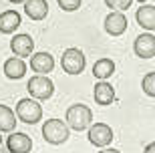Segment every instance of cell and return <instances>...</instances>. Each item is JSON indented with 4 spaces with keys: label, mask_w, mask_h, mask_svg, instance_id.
<instances>
[{
    "label": "cell",
    "mask_w": 155,
    "mask_h": 153,
    "mask_svg": "<svg viewBox=\"0 0 155 153\" xmlns=\"http://www.w3.org/2000/svg\"><path fill=\"white\" fill-rule=\"evenodd\" d=\"M93 123V111L87 105H73L67 111V127L75 131H85Z\"/></svg>",
    "instance_id": "6da1fadb"
},
{
    "label": "cell",
    "mask_w": 155,
    "mask_h": 153,
    "mask_svg": "<svg viewBox=\"0 0 155 153\" xmlns=\"http://www.w3.org/2000/svg\"><path fill=\"white\" fill-rule=\"evenodd\" d=\"M42 137L51 145H61L69 139V127L61 119H48L42 125Z\"/></svg>",
    "instance_id": "7a4b0ae2"
},
{
    "label": "cell",
    "mask_w": 155,
    "mask_h": 153,
    "mask_svg": "<svg viewBox=\"0 0 155 153\" xmlns=\"http://www.w3.org/2000/svg\"><path fill=\"white\" fill-rule=\"evenodd\" d=\"M26 89H28L30 97L36 99V101H46L54 93V85H52V81L46 75H35V77H30V81L26 83Z\"/></svg>",
    "instance_id": "3957f363"
},
{
    "label": "cell",
    "mask_w": 155,
    "mask_h": 153,
    "mask_svg": "<svg viewBox=\"0 0 155 153\" xmlns=\"http://www.w3.org/2000/svg\"><path fill=\"white\" fill-rule=\"evenodd\" d=\"M22 123H28V125H35L42 119V107H40L36 99H20L16 105V113H14Z\"/></svg>",
    "instance_id": "277c9868"
},
{
    "label": "cell",
    "mask_w": 155,
    "mask_h": 153,
    "mask_svg": "<svg viewBox=\"0 0 155 153\" xmlns=\"http://www.w3.org/2000/svg\"><path fill=\"white\" fill-rule=\"evenodd\" d=\"M85 55L79 48H67L61 57V67H63L64 73L69 75H81L83 68H85Z\"/></svg>",
    "instance_id": "5b68a950"
},
{
    "label": "cell",
    "mask_w": 155,
    "mask_h": 153,
    "mask_svg": "<svg viewBox=\"0 0 155 153\" xmlns=\"http://www.w3.org/2000/svg\"><path fill=\"white\" fill-rule=\"evenodd\" d=\"M113 139V129L107 123H95L89 125V141L97 147H107Z\"/></svg>",
    "instance_id": "8992f818"
},
{
    "label": "cell",
    "mask_w": 155,
    "mask_h": 153,
    "mask_svg": "<svg viewBox=\"0 0 155 153\" xmlns=\"http://www.w3.org/2000/svg\"><path fill=\"white\" fill-rule=\"evenodd\" d=\"M127 16L121 10H113L107 14L105 18V30L111 34V36H121V34L127 30Z\"/></svg>",
    "instance_id": "52a82bcc"
},
{
    "label": "cell",
    "mask_w": 155,
    "mask_h": 153,
    "mask_svg": "<svg viewBox=\"0 0 155 153\" xmlns=\"http://www.w3.org/2000/svg\"><path fill=\"white\" fill-rule=\"evenodd\" d=\"M133 51L135 55L141 58H151L155 57V36L153 34H141L135 38V45H133Z\"/></svg>",
    "instance_id": "ba28073f"
},
{
    "label": "cell",
    "mask_w": 155,
    "mask_h": 153,
    "mask_svg": "<svg viewBox=\"0 0 155 153\" xmlns=\"http://www.w3.org/2000/svg\"><path fill=\"white\" fill-rule=\"evenodd\" d=\"M6 147L10 153H30L32 149V141L26 133H10V137L6 139Z\"/></svg>",
    "instance_id": "9c48e42d"
},
{
    "label": "cell",
    "mask_w": 155,
    "mask_h": 153,
    "mask_svg": "<svg viewBox=\"0 0 155 153\" xmlns=\"http://www.w3.org/2000/svg\"><path fill=\"white\" fill-rule=\"evenodd\" d=\"M10 48L16 57H30V52L35 48V40L30 38V34H16L10 40Z\"/></svg>",
    "instance_id": "30bf717a"
},
{
    "label": "cell",
    "mask_w": 155,
    "mask_h": 153,
    "mask_svg": "<svg viewBox=\"0 0 155 153\" xmlns=\"http://www.w3.org/2000/svg\"><path fill=\"white\" fill-rule=\"evenodd\" d=\"M30 68L38 75H46L54 68V58L48 52H36L30 57Z\"/></svg>",
    "instance_id": "8fae6325"
},
{
    "label": "cell",
    "mask_w": 155,
    "mask_h": 153,
    "mask_svg": "<svg viewBox=\"0 0 155 153\" xmlns=\"http://www.w3.org/2000/svg\"><path fill=\"white\" fill-rule=\"evenodd\" d=\"M24 12L32 20H42L48 14V2L46 0H24Z\"/></svg>",
    "instance_id": "7c38bea8"
},
{
    "label": "cell",
    "mask_w": 155,
    "mask_h": 153,
    "mask_svg": "<svg viewBox=\"0 0 155 153\" xmlns=\"http://www.w3.org/2000/svg\"><path fill=\"white\" fill-rule=\"evenodd\" d=\"M20 24H22V18L16 10H6L0 14V32L2 34H12Z\"/></svg>",
    "instance_id": "4fadbf2b"
},
{
    "label": "cell",
    "mask_w": 155,
    "mask_h": 153,
    "mask_svg": "<svg viewBox=\"0 0 155 153\" xmlns=\"http://www.w3.org/2000/svg\"><path fill=\"white\" fill-rule=\"evenodd\" d=\"M137 24L143 26L145 30H155V6L151 4H141V8L135 14Z\"/></svg>",
    "instance_id": "5bb4252c"
},
{
    "label": "cell",
    "mask_w": 155,
    "mask_h": 153,
    "mask_svg": "<svg viewBox=\"0 0 155 153\" xmlns=\"http://www.w3.org/2000/svg\"><path fill=\"white\" fill-rule=\"evenodd\" d=\"M26 73V62L20 57H12L4 62V75L8 79H22Z\"/></svg>",
    "instance_id": "9a60e30c"
},
{
    "label": "cell",
    "mask_w": 155,
    "mask_h": 153,
    "mask_svg": "<svg viewBox=\"0 0 155 153\" xmlns=\"http://www.w3.org/2000/svg\"><path fill=\"white\" fill-rule=\"evenodd\" d=\"M93 95H95V103H97V105H111V101L115 99V91H113V87H111L107 81L97 83Z\"/></svg>",
    "instance_id": "2e32d148"
},
{
    "label": "cell",
    "mask_w": 155,
    "mask_h": 153,
    "mask_svg": "<svg viewBox=\"0 0 155 153\" xmlns=\"http://www.w3.org/2000/svg\"><path fill=\"white\" fill-rule=\"evenodd\" d=\"M113 73H115V62L111 61V58H99V61L93 65V75H95L99 81H107Z\"/></svg>",
    "instance_id": "e0dca14e"
},
{
    "label": "cell",
    "mask_w": 155,
    "mask_h": 153,
    "mask_svg": "<svg viewBox=\"0 0 155 153\" xmlns=\"http://www.w3.org/2000/svg\"><path fill=\"white\" fill-rule=\"evenodd\" d=\"M16 115L12 111L10 107H6V105H0V131H6V133H10L14 131L16 127Z\"/></svg>",
    "instance_id": "ac0fdd59"
},
{
    "label": "cell",
    "mask_w": 155,
    "mask_h": 153,
    "mask_svg": "<svg viewBox=\"0 0 155 153\" xmlns=\"http://www.w3.org/2000/svg\"><path fill=\"white\" fill-rule=\"evenodd\" d=\"M141 89L147 97H155V73H147L141 81Z\"/></svg>",
    "instance_id": "d6986e66"
},
{
    "label": "cell",
    "mask_w": 155,
    "mask_h": 153,
    "mask_svg": "<svg viewBox=\"0 0 155 153\" xmlns=\"http://www.w3.org/2000/svg\"><path fill=\"white\" fill-rule=\"evenodd\" d=\"M131 2L133 0H105V4L113 8V10H127V8H131Z\"/></svg>",
    "instance_id": "ffe728a7"
},
{
    "label": "cell",
    "mask_w": 155,
    "mask_h": 153,
    "mask_svg": "<svg viewBox=\"0 0 155 153\" xmlns=\"http://www.w3.org/2000/svg\"><path fill=\"white\" fill-rule=\"evenodd\" d=\"M58 2V6L63 8V10H67V12H73V10H77L81 6V2L83 0H57Z\"/></svg>",
    "instance_id": "44dd1931"
},
{
    "label": "cell",
    "mask_w": 155,
    "mask_h": 153,
    "mask_svg": "<svg viewBox=\"0 0 155 153\" xmlns=\"http://www.w3.org/2000/svg\"><path fill=\"white\" fill-rule=\"evenodd\" d=\"M143 153H155V141H153V143H149V145L145 147V151H143Z\"/></svg>",
    "instance_id": "7402d4cb"
},
{
    "label": "cell",
    "mask_w": 155,
    "mask_h": 153,
    "mask_svg": "<svg viewBox=\"0 0 155 153\" xmlns=\"http://www.w3.org/2000/svg\"><path fill=\"white\" fill-rule=\"evenodd\" d=\"M99 153H121V151H117V149H103V151H99Z\"/></svg>",
    "instance_id": "603a6c76"
},
{
    "label": "cell",
    "mask_w": 155,
    "mask_h": 153,
    "mask_svg": "<svg viewBox=\"0 0 155 153\" xmlns=\"http://www.w3.org/2000/svg\"><path fill=\"white\" fill-rule=\"evenodd\" d=\"M8 2H12V4H20V2H24V0H8Z\"/></svg>",
    "instance_id": "cb8c5ba5"
},
{
    "label": "cell",
    "mask_w": 155,
    "mask_h": 153,
    "mask_svg": "<svg viewBox=\"0 0 155 153\" xmlns=\"http://www.w3.org/2000/svg\"><path fill=\"white\" fill-rule=\"evenodd\" d=\"M137 2H141V4H143V2H145V0H137Z\"/></svg>",
    "instance_id": "d4e9b609"
},
{
    "label": "cell",
    "mask_w": 155,
    "mask_h": 153,
    "mask_svg": "<svg viewBox=\"0 0 155 153\" xmlns=\"http://www.w3.org/2000/svg\"><path fill=\"white\" fill-rule=\"evenodd\" d=\"M0 143H2V135H0Z\"/></svg>",
    "instance_id": "484cf974"
}]
</instances>
